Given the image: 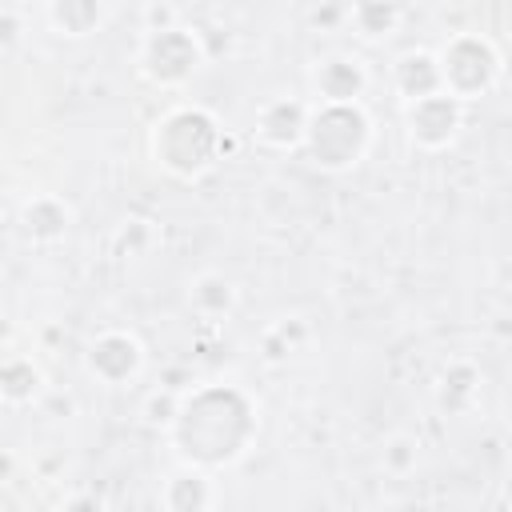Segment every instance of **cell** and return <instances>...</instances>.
Instances as JSON below:
<instances>
[{
	"label": "cell",
	"instance_id": "7a4b0ae2",
	"mask_svg": "<svg viewBox=\"0 0 512 512\" xmlns=\"http://www.w3.org/2000/svg\"><path fill=\"white\" fill-rule=\"evenodd\" d=\"M156 160L176 176H200L220 156V128L204 108H176L156 124Z\"/></svg>",
	"mask_w": 512,
	"mask_h": 512
},
{
	"label": "cell",
	"instance_id": "ac0fdd59",
	"mask_svg": "<svg viewBox=\"0 0 512 512\" xmlns=\"http://www.w3.org/2000/svg\"><path fill=\"white\" fill-rule=\"evenodd\" d=\"M16 28H20V24H16L12 16H0V44H12V40H16Z\"/></svg>",
	"mask_w": 512,
	"mask_h": 512
},
{
	"label": "cell",
	"instance_id": "9a60e30c",
	"mask_svg": "<svg viewBox=\"0 0 512 512\" xmlns=\"http://www.w3.org/2000/svg\"><path fill=\"white\" fill-rule=\"evenodd\" d=\"M352 20H356V28L364 36H388L392 24H396V8L388 0H360L356 12H352Z\"/></svg>",
	"mask_w": 512,
	"mask_h": 512
},
{
	"label": "cell",
	"instance_id": "e0dca14e",
	"mask_svg": "<svg viewBox=\"0 0 512 512\" xmlns=\"http://www.w3.org/2000/svg\"><path fill=\"white\" fill-rule=\"evenodd\" d=\"M444 392H456V400H448V408H460L472 396V368H452L444 376Z\"/></svg>",
	"mask_w": 512,
	"mask_h": 512
},
{
	"label": "cell",
	"instance_id": "5bb4252c",
	"mask_svg": "<svg viewBox=\"0 0 512 512\" xmlns=\"http://www.w3.org/2000/svg\"><path fill=\"white\" fill-rule=\"evenodd\" d=\"M36 368L28 360H8L0 364V396L4 400H28L36 392Z\"/></svg>",
	"mask_w": 512,
	"mask_h": 512
},
{
	"label": "cell",
	"instance_id": "5b68a950",
	"mask_svg": "<svg viewBox=\"0 0 512 512\" xmlns=\"http://www.w3.org/2000/svg\"><path fill=\"white\" fill-rule=\"evenodd\" d=\"M200 64V48L188 32L180 28H164V32H152L148 44H144V72L156 80V84H180L192 76V68Z\"/></svg>",
	"mask_w": 512,
	"mask_h": 512
},
{
	"label": "cell",
	"instance_id": "ba28073f",
	"mask_svg": "<svg viewBox=\"0 0 512 512\" xmlns=\"http://www.w3.org/2000/svg\"><path fill=\"white\" fill-rule=\"evenodd\" d=\"M304 124H308V112L296 100H272L260 112V136L276 148H292L296 140H304Z\"/></svg>",
	"mask_w": 512,
	"mask_h": 512
},
{
	"label": "cell",
	"instance_id": "52a82bcc",
	"mask_svg": "<svg viewBox=\"0 0 512 512\" xmlns=\"http://www.w3.org/2000/svg\"><path fill=\"white\" fill-rule=\"evenodd\" d=\"M88 364L100 380L120 384L140 368V344L128 332H104L92 348H88Z\"/></svg>",
	"mask_w": 512,
	"mask_h": 512
},
{
	"label": "cell",
	"instance_id": "277c9868",
	"mask_svg": "<svg viewBox=\"0 0 512 512\" xmlns=\"http://www.w3.org/2000/svg\"><path fill=\"white\" fill-rule=\"evenodd\" d=\"M436 64H440V88H444L448 96H456V100L480 96V92L496 80V68H500L492 44L480 40V36H456V40L436 56Z\"/></svg>",
	"mask_w": 512,
	"mask_h": 512
},
{
	"label": "cell",
	"instance_id": "8fae6325",
	"mask_svg": "<svg viewBox=\"0 0 512 512\" xmlns=\"http://www.w3.org/2000/svg\"><path fill=\"white\" fill-rule=\"evenodd\" d=\"M24 224H28V232H32L36 240H56V236H64V228H68V208H64L60 200H52V196H36V200L24 208Z\"/></svg>",
	"mask_w": 512,
	"mask_h": 512
},
{
	"label": "cell",
	"instance_id": "9c48e42d",
	"mask_svg": "<svg viewBox=\"0 0 512 512\" xmlns=\"http://www.w3.org/2000/svg\"><path fill=\"white\" fill-rule=\"evenodd\" d=\"M316 88H320V96L328 104H348L364 88V68L356 60H328L316 72Z\"/></svg>",
	"mask_w": 512,
	"mask_h": 512
},
{
	"label": "cell",
	"instance_id": "8992f818",
	"mask_svg": "<svg viewBox=\"0 0 512 512\" xmlns=\"http://www.w3.org/2000/svg\"><path fill=\"white\" fill-rule=\"evenodd\" d=\"M456 128H460V100L448 96L444 88L440 92H428L420 100H408V132L424 148L448 144Z\"/></svg>",
	"mask_w": 512,
	"mask_h": 512
},
{
	"label": "cell",
	"instance_id": "4fadbf2b",
	"mask_svg": "<svg viewBox=\"0 0 512 512\" xmlns=\"http://www.w3.org/2000/svg\"><path fill=\"white\" fill-rule=\"evenodd\" d=\"M52 24L68 36H84L100 24V0H52Z\"/></svg>",
	"mask_w": 512,
	"mask_h": 512
},
{
	"label": "cell",
	"instance_id": "2e32d148",
	"mask_svg": "<svg viewBox=\"0 0 512 512\" xmlns=\"http://www.w3.org/2000/svg\"><path fill=\"white\" fill-rule=\"evenodd\" d=\"M192 300L204 308V312H224L232 304V284L224 276H204L196 288H192Z\"/></svg>",
	"mask_w": 512,
	"mask_h": 512
},
{
	"label": "cell",
	"instance_id": "6da1fadb",
	"mask_svg": "<svg viewBox=\"0 0 512 512\" xmlns=\"http://www.w3.org/2000/svg\"><path fill=\"white\" fill-rule=\"evenodd\" d=\"M172 436L200 468L232 464L256 436V408L240 388L208 384L172 412Z\"/></svg>",
	"mask_w": 512,
	"mask_h": 512
},
{
	"label": "cell",
	"instance_id": "3957f363",
	"mask_svg": "<svg viewBox=\"0 0 512 512\" xmlns=\"http://www.w3.org/2000/svg\"><path fill=\"white\" fill-rule=\"evenodd\" d=\"M304 140H308L320 168H348L368 148V116L356 100H348V104H328L324 100V108L308 116Z\"/></svg>",
	"mask_w": 512,
	"mask_h": 512
},
{
	"label": "cell",
	"instance_id": "30bf717a",
	"mask_svg": "<svg viewBox=\"0 0 512 512\" xmlns=\"http://www.w3.org/2000/svg\"><path fill=\"white\" fill-rule=\"evenodd\" d=\"M396 88L408 100H420L428 92H440V64H436V56H428V52L400 56V64H396Z\"/></svg>",
	"mask_w": 512,
	"mask_h": 512
},
{
	"label": "cell",
	"instance_id": "7c38bea8",
	"mask_svg": "<svg viewBox=\"0 0 512 512\" xmlns=\"http://www.w3.org/2000/svg\"><path fill=\"white\" fill-rule=\"evenodd\" d=\"M164 504H168L172 512H200V508H208V504H212L208 480H204L200 472H184V476L168 480V488H164Z\"/></svg>",
	"mask_w": 512,
	"mask_h": 512
}]
</instances>
